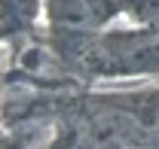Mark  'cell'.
<instances>
[{
  "label": "cell",
  "instance_id": "2",
  "mask_svg": "<svg viewBox=\"0 0 159 149\" xmlns=\"http://www.w3.org/2000/svg\"><path fill=\"white\" fill-rule=\"evenodd\" d=\"M46 6L52 24L67 34H92L119 9L116 0H46Z\"/></svg>",
  "mask_w": 159,
  "mask_h": 149
},
{
  "label": "cell",
  "instance_id": "1",
  "mask_svg": "<svg viewBox=\"0 0 159 149\" xmlns=\"http://www.w3.org/2000/svg\"><path fill=\"white\" fill-rule=\"evenodd\" d=\"M80 64L101 76L159 73V28L119 31V34L83 40Z\"/></svg>",
  "mask_w": 159,
  "mask_h": 149
}]
</instances>
